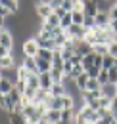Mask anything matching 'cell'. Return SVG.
Masks as SVG:
<instances>
[{
    "label": "cell",
    "mask_w": 117,
    "mask_h": 124,
    "mask_svg": "<svg viewBox=\"0 0 117 124\" xmlns=\"http://www.w3.org/2000/svg\"><path fill=\"white\" fill-rule=\"evenodd\" d=\"M21 65H23V67H27V71H29V73H37V75H39V69H37V59H35V57L25 55V57H23V61H21Z\"/></svg>",
    "instance_id": "12"
},
{
    "label": "cell",
    "mask_w": 117,
    "mask_h": 124,
    "mask_svg": "<svg viewBox=\"0 0 117 124\" xmlns=\"http://www.w3.org/2000/svg\"><path fill=\"white\" fill-rule=\"evenodd\" d=\"M107 75H109V82H113V84H117V69H115V67H111V69H107Z\"/></svg>",
    "instance_id": "29"
},
{
    "label": "cell",
    "mask_w": 117,
    "mask_h": 124,
    "mask_svg": "<svg viewBox=\"0 0 117 124\" xmlns=\"http://www.w3.org/2000/svg\"><path fill=\"white\" fill-rule=\"evenodd\" d=\"M90 52H94V48H92V44H88L85 38L75 42V54H79V55H83V57H85V55H88Z\"/></svg>",
    "instance_id": "5"
},
{
    "label": "cell",
    "mask_w": 117,
    "mask_h": 124,
    "mask_svg": "<svg viewBox=\"0 0 117 124\" xmlns=\"http://www.w3.org/2000/svg\"><path fill=\"white\" fill-rule=\"evenodd\" d=\"M88 73L87 71H85V73H81V75H79V77L75 78V86H77V88H79V90H81V92H85V90H87V84H88Z\"/></svg>",
    "instance_id": "11"
},
{
    "label": "cell",
    "mask_w": 117,
    "mask_h": 124,
    "mask_svg": "<svg viewBox=\"0 0 117 124\" xmlns=\"http://www.w3.org/2000/svg\"><path fill=\"white\" fill-rule=\"evenodd\" d=\"M37 57L46 59V61H52V57H54V50H50V48H40L39 54H37Z\"/></svg>",
    "instance_id": "19"
},
{
    "label": "cell",
    "mask_w": 117,
    "mask_h": 124,
    "mask_svg": "<svg viewBox=\"0 0 117 124\" xmlns=\"http://www.w3.org/2000/svg\"><path fill=\"white\" fill-rule=\"evenodd\" d=\"M71 71H73V61L69 59V61H65V63H63V73H65V75H69Z\"/></svg>",
    "instance_id": "33"
},
{
    "label": "cell",
    "mask_w": 117,
    "mask_h": 124,
    "mask_svg": "<svg viewBox=\"0 0 117 124\" xmlns=\"http://www.w3.org/2000/svg\"><path fill=\"white\" fill-rule=\"evenodd\" d=\"M109 111H111V115L115 116V120H117V99H113V101H111V107H109Z\"/></svg>",
    "instance_id": "36"
},
{
    "label": "cell",
    "mask_w": 117,
    "mask_h": 124,
    "mask_svg": "<svg viewBox=\"0 0 117 124\" xmlns=\"http://www.w3.org/2000/svg\"><path fill=\"white\" fill-rule=\"evenodd\" d=\"M113 67H115V69H117V57H115V63H113Z\"/></svg>",
    "instance_id": "43"
},
{
    "label": "cell",
    "mask_w": 117,
    "mask_h": 124,
    "mask_svg": "<svg viewBox=\"0 0 117 124\" xmlns=\"http://www.w3.org/2000/svg\"><path fill=\"white\" fill-rule=\"evenodd\" d=\"M35 59H37L39 75H40V73H50V69H52V61H46V59H40V57H35Z\"/></svg>",
    "instance_id": "16"
},
{
    "label": "cell",
    "mask_w": 117,
    "mask_h": 124,
    "mask_svg": "<svg viewBox=\"0 0 117 124\" xmlns=\"http://www.w3.org/2000/svg\"><path fill=\"white\" fill-rule=\"evenodd\" d=\"M39 80H40V88L50 92V88H52V84H54V80H52V77H50V73H40V75H39Z\"/></svg>",
    "instance_id": "10"
},
{
    "label": "cell",
    "mask_w": 117,
    "mask_h": 124,
    "mask_svg": "<svg viewBox=\"0 0 117 124\" xmlns=\"http://www.w3.org/2000/svg\"><path fill=\"white\" fill-rule=\"evenodd\" d=\"M100 71H102V67H100V65H92V67L88 69L87 73H88V77H90V78H98Z\"/></svg>",
    "instance_id": "26"
},
{
    "label": "cell",
    "mask_w": 117,
    "mask_h": 124,
    "mask_svg": "<svg viewBox=\"0 0 117 124\" xmlns=\"http://www.w3.org/2000/svg\"><path fill=\"white\" fill-rule=\"evenodd\" d=\"M37 124H50V122H48L46 118H40V120H39V122H37Z\"/></svg>",
    "instance_id": "41"
},
{
    "label": "cell",
    "mask_w": 117,
    "mask_h": 124,
    "mask_svg": "<svg viewBox=\"0 0 117 124\" xmlns=\"http://www.w3.org/2000/svg\"><path fill=\"white\" fill-rule=\"evenodd\" d=\"M39 42L35 40V38H27L25 42H23V55H29V57H37V54H39Z\"/></svg>",
    "instance_id": "2"
},
{
    "label": "cell",
    "mask_w": 117,
    "mask_h": 124,
    "mask_svg": "<svg viewBox=\"0 0 117 124\" xmlns=\"http://www.w3.org/2000/svg\"><path fill=\"white\" fill-rule=\"evenodd\" d=\"M81 73H85V69H83V65H73V71H71V73L67 75V78H69V80H75V78L79 77Z\"/></svg>",
    "instance_id": "25"
},
{
    "label": "cell",
    "mask_w": 117,
    "mask_h": 124,
    "mask_svg": "<svg viewBox=\"0 0 117 124\" xmlns=\"http://www.w3.org/2000/svg\"><path fill=\"white\" fill-rule=\"evenodd\" d=\"M35 12H37V16H39V19H46L48 16H52L54 14V8L50 6V2L48 0H39L37 4H35Z\"/></svg>",
    "instance_id": "1"
},
{
    "label": "cell",
    "mask_w": 117,
    "mask_h": 124,
    "mask_svg": "<svg viewBox=\"0 0 117 124\" xmlns=\"http://www.w3.org/2000/svg\"><path fill=\"white\" fill-rule=\"evenodd\" d=\"M0 46L14 48V34L8 31L6 27H4V29H0Z\"/></svg>",
    "instance_id": "6"
},
{
    "label": "cell",
    "mask_w": 117,
    "mask_h": 124,
    "mask_svg": "<svg viewBox=\"0 0 117 124\" xmlns=\"http://www.w3.org/2000/svg\"><path fill=\"white\" fill-rule=\"evenodd\" d=\"M113 122H115V116H113V115L109 113V115H106V116H102V118H100V120H98L96 124H113Z\"/></svg>",
    "instance_id": "28"
},
{
    "label": "cell",
    "mask_w": 117,
    "mask_h": 124,
    "mask_svg": "<svg viewBox=\"0 0 117 124\" xmlns=\"http://www.w3.org/2000/svg\"><path fill=\"white\" fill-rule=\"evenodd\" d=\"M111 29H113V32L117 34V17H115V19H111Z\"/></svg>",
    "instance_id": "39"
},
{
    "label": "cell",
    "mask_w": 117,
    "mask_h": 124,
    "mask_svg": "<svg viewBox=\"0 0 117 124\" xmlns=\"http://www.w3.org/2000/svg\"><path fill=\"white\" fill-rule=\"evenodd\" d=\"M50 93L52 95H63V93H69V92H67V86L63 82H54L52 88H50Z\"/></svg>",
    "instance_id": "15"
},
{
    "label": "cell",
    "mask_w": 117,
    "mask_h": 124,
    "mask_svg": "<svg viewBox=\"0 0 117 124\" xmlns=\"http://www.w3.org/2000/svg\"><path fill=\"white\" fill-rule=\"evenodd\" d=\"M27 86L35 88V90L40 88V80H39V75H37V73H31L29 77H27Z\"/></svg>",
    "instance_id": "20"
},
{
    "label": "cell",
    "mask_w": 117,
    "mask_h": 124,
    "mask_svg": "<svg viewBox=\"0 0 117 124\" xmlns=\"http://www.w3.org/2000/svg\"><path fill=\"white\" fill-rule=\"evenodd\" d=\"M113 63H115V57H113V55H109V54L104 55L102 57V69H111Z\"/></svg>",
    "instance_id": "23"
},
{
    "label": "cell",
    "mask_w": 117,
    "mask_h": 124,
    "mask_svg": "<svg viewBox=\"0 0 117 124\" xmlns=\"http://www.w3.org/2000/svg\"><path fill=\"white\" fill-rule=\"evenodd\" d=\"M8 55H12V48L0 46V59H2V57H8Z\"/></svg>",
    "instance_id": "32"
},
{
    "label": "cell",
    "mask_w": 117,
    "mask_h": 124,
    "mask_svg": "<svg viewBox=\"0 0 117 124\" xmlns=\"http://www.w3.org/2000/svg\"><path fill=\"white\" fill-rule=\"evenodd\" d=\"M48 2H50V6H52L54 10H56V8H59V6L63 4V0H48Z\"/></svg>",
    "instance_id": "38"
},
{
    "label": "cell",
    "mask_w": 117,
    "mask_h": 124,
    "mask_svg": "<svg viewBox=\"0 0 117 124\" xmlns=\"http://www.w3.org/2000/svg\"><path fill=\"white\" fill-rule=\"evenodd\" d=\"M94 52L100 54V55H107L109 54V44H94Z\"/></svg>",
    "instance_id": "24"
},
{
    "label": "cell",
    "mask_w": 117,
    "mask_h": 124,
    "mask_svg": "<svg viewBox=\"0 0 117 124\" xmlns=\"http://www.w3.org/2000/svg\"><path fill=\"white\" fill-rule=\"evenodd\" d=\"M65 31H67V34H69V38H73V40H83V38H85V34H87V27H85V25H71V27H69V29H65Z\"/></svg>",
    "instance_id": "3"
},
{
    "label": "cell",
    "mask_w": 117,
    "mask_h": 124,
    "mask_svg": "<svg viewBox=\"0 0 117 124\" xmlns=\"http://www.w3.org/2000/svg\"><path fill=\"white\" fill-rule=\"evenodd\" d=\"M0 16H2V17H10V16H12V12H10L8 8H4V6L0 4Z\"/></svg>",
    "instance_id": "35"
},
{
    "label": "cell",
    "mask_w": 117,
    "mask_h": 124,
    "mask_svg": "<svg viewBox=\"0 0 117 124\" xmlns=\"http://www.w3.org/2000/svg\"><path fill=\"white\" fill-rule=\"evenodd\" d=\"M85 92H100V82L98 78H88V84H87V90Z\"/></svg>",
    "instance_id": "21"
},
{
    "label": "cell",
    "mask_w": 117,
    "mask_h": 124,
    "mask_svg": "<svg viewBox=\"0 0 117 124\" xmlns=\"http://www.w3.org/2000/svg\"><path fill=\"white\" fill-rule=\"evenodd\" d=\"M111 101L113 99H109V97H106V95H100V107H111Z\"/></svg>",
    "instance_id": "30"
},
{
    "label": "cell",
    "mask_w": 117,
    "mask_h": 124,
    "mask_svg": "<svg viewBox=\"0 0 117 124\" xmlns=\"http://www.w3.org/2000/svg\"><path fill=\"white\" fill-rule=\"evenodd\" d=\"M17 65H15V59H14V54L12 55H8V57H2L0 59V69L2 71H8V69H15Z\"/></svg>",
    "instance_id": "13"
},
{
    "label": "cell",
    "mask_w": 117,
    "mask_h": 124,
    "mask_svg": "<svg viewBox=\"0 0 117 124\" xmlns=\"http://www.w3.org/2000/svg\"><path fill=\"white\" fill-rule=\"evenodd\" d=\"M17 2H19V0H17Z\"/></svg>",
    "instance_id": "45"
},
{
    "label": "cell",
    "mask_w": 117,
    "mask_h": 124,
    "mask_svg": "<svg viewBox=\"0 0 117 124\" xmlns=\"http://www.w3.org/2000/svg\"><path fill=\"white\" fill-rule=\"evenodd\" d=\"M2 77H4V71H2V69H0V78H2Z\"/></svg>",
    "instance_id": "42"
},
{
    "label": "cell",
    "mask_w": 117,
    "mask_h": 124,
    "mask_svg": "<svg viewBox=\"0 0 117 124\" xmlns=\"http://www.w3.org/2000/svg\"><path fill=\"white\" fill-rule=\"evenodd\" d=\"M29 75L31 73L27 71V67H23L21 63L15 67V82H17V80H25V82H27V77H29Z\"/></svg>",
    "instance_id": "17"
},
{
    "label": "cell",
    "mask_w": 117,
    "mask_h": 124,
    "mask_svg": "<svg viewBox=\"0 0 117 124\" xmlns=\"http://www.w3.org/2000/svg\"><path fill=\"white\" fill-rule=\"evenodd\" d=\"M109 55H113V57H117V40H113V42H109Z\"/></svg>",
    "instance_id": "34"
},
{
    "label": "cell",
    "mask_w": 117,
    "mask_h": 124,
    "mask_svg": "<svg viewBox=\"0 0 117 124\" xmlns=\"http://www.w3.org/2000/svg\"><path fill=\"white\" fill-rule=\"evenodd\" d=\"M44 118L50 124H56L59 118H61V111H58V109H48V113L44 115Z\"/></svg>",
    "instance_id": "14"
},
{
    "label": "cell",
    "mask_w": 117,
    "mask_h": 124,
    "mask_svg": "<svg viewBox=\"0 0 117 124\" xmlns=\"http://www.w3.org/2000/svg\"><path fill=\"white\" fill-rule=\"evenodd\" d=\"M115 99H117V97H115Z\"/></svg>",
    "instance_id": "47"
},
{
    "label": "cell",
    "mask_w": 117,
    "mask_h": 124,
    "mask_svg": "<svg viewBox=\"0 0 117 124\" xmlns=\"http://www.w3.org/2000/svg\"><path fill=\"white\" fill-rule=\"evenodd\" d=\"M0 95H2V92H0Z\"/></svg>",
    "instance_id": "44"
},
{
    "label": "cell",
    "mask_w": 117,
    "mask_h": 124,
    "mask_svg": "<svg viewBox=\"0 0 117 124\" xmlns=\"http://www.w3.org/2000/svg\"><path fill=\"white\" fill-rule=\"evenodd\" d=\"M0 109H2L6 115L12 113V111H15V103L12 101L10 95H0Z\"/></svg>",
    "instance_id": "9"
},
{
    "label": "cell",
    "mask_w": 117,
    "mask_h": 124,
    "mask_svg": "<svg viewBox=\"0 0 117 124\" xmlns=\"http://www.w3.org/2000/svg\"><path fill=\"white\" fill-rule=\"evenodd\" d=\"M94 23H96V27H107V25L111 23L109 10H98V14L94 17Z\"/></svg>",
    "instance_id": "4"
},
{
    "label": "cell",
    "mask_w": 117,
    "mask_h": 124,
    "mask_svg": "<svg viewBox=\"0 0 117 124\" xmlns=\"http://www.w3.org/2000/svg\"><path fill=\"white\" fill-rule=\"evenodd\" d=\"M54 14H56V16H58L59 19H61V17L65 16V14H69V12H65V10H63V8L59 6V8H56V10H54Z\"/></svg>",
    "instance_id": "37"
},
{
    "label": "cell",
    "mask_w": 117,
    "mask_h": 124,
    "mask_svg": "<svg viewBox=\"0 0 117 124\" xmlns=\"http://www.w3.org/2000/svg\"><path fill=\"white\" fill-rule=\"evenodd\" d=\"M115 86H117V84H115Z\"/></svg>",
    "instance_id": "46"
},
{
    "label": "cell",
    "mask_w": 117,
    "mask_h": 124,
    "mask_svg": "<svg viewBox=\"0 0 117 124\" xmlns=\"http://www.w3.org/2000/svg\"><path fill=\"white\" fill-rule=\"evenodd\" d=\"M100 92H102V95L109 97V99H115L117 97V86L113 82H107V84H102V86H100Z\"/></svg>",
    "instance_id": "8"
},
{
    "label": "cell",
    "mask_w": 117,
    "mask_h": 124,
    "mask_svg": "<svg viewBox=\"0 0 117 124\" xmlns=\"http://www.w3.org/2000/svg\"><path fill=\"white\" fill-rule=\"evenodd\" d=\"M98 82H100V86L109 82V75H107V69H102V71H100V75H98Z\"/></svg>",
    "instance_id": "27"
},
{
    "label": "cell",
    "mask_w": 117,
    "mask_h": 124,
    "mask_svg": "<svg viewBox=\"0 0 117 124\" xmlns=\"http://www.w3.org/2000/svg\"><path fill=\"white\" fill-rule=\"evenodd\" d=\"M71 25H73V17H71V12H69V14H65V16L61 17L59 27H61V29H69Z\"/></svg>",
    "instance_id": "22"
},
{
    "label": "cell",
    "mask_w": 117,
    "mask_h": 124,
    "mask_svg": "<svg viewBox=\"0 0 117 124\" xmlns=\"http://www.w3.org/2000/svg\"><path fill=\"white\" fill-rule=\"evenodd\" d=\"M56 124H75V122H71V120H63V118H59Z\"/></svg>",
    "instance_id": "40"
},
{
    "label": "cell",
    "mask_w": 117,
    "mask_h": 124,
    "mask_svg": "<svg viewBox=\"0 0 117 124\" xmlns=\"http://www.w3.org/2000/svg\"><path fill=\"white\" fill-rule=\"evenodd\" d=\"M61 8H63L65 12H73V10H75V6H73V0H63Z\"/></svg>",
    "instance_id": "31"
},
{
    "label": "cell",
    "mask_w": 117,
    "mask_h": 124,
    "mask_svg": "<svg viewBox=\"0 0 117 124\" xmlns=\"http://www.w3.org/2000/svg\"><path fill=\"white\" fill-rule=\"evenodd\" d=\"M71 17H73V23L75 25H85V12L83 10H73L71 12Z\"/></svg>",
    "instance_id": "18"
},
{
    "label": "cell",
    "mask_w": 117,
    "mask_h": 124,
    "mask_svg": "<svg viewBox=\"0 0 117 124\" xmlns=\"http://www.w3.org/2000/svg\"><path fill=\"white\" fill-rule=\"evenodd\" d=\"M8 124H29V120L23 113L12 111V113H8Z\"/></svg>",
    "instance_id": "7"
}]
</instances>
